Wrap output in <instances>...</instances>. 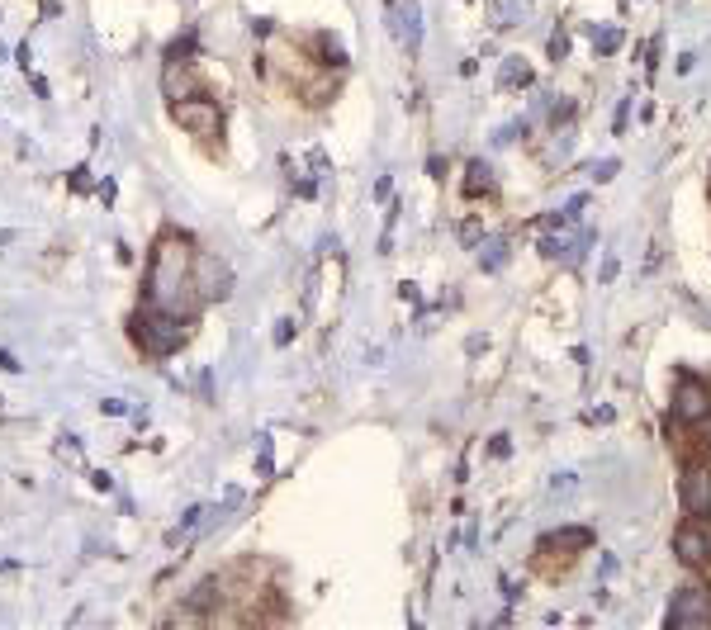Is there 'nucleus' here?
I'll use <instances>...</instances> for the list:
<instances>
[{
	"instance_id": "13",
	"label": "nucleus",
	"mask_w": 711,
	"mask_h": 630,
	"mask_svg": "<svg viewBox=\"0 0 711 630\" xmlns=\"http://www.w3.org/2000/svg\"><path fill=\"white\" fill-rule=\"evenodd\" d=\"M593 48H598L602 57H612L621 48V29H593Z\"/></svg>"
},
{
	"instance_id": "12",
	"label": "nucleus",
	"mask_w": 711,
	"mask_h": 630,
	"mask_svg": "<svg viewBox=\"0 0 711 630\" xmlns=\"http://www.w3.org/2000/svg\"><path fill=\"white\" fill-rule=\"evenodd\" d=\"M498 86H503V90H512V86H531L527 62H522V57H508V62H503V76H498Z\"/></svg>"
},
{
	"instance_id": "5",
	"label": "nucleus",
	"mask_w": 711,
	"mask_h": 630,
	"mask_svg": "<svg viewBox=\"0 0 711 630\" xmlns=\"http://www.w3.org/2000/svg\"><path fill=\"white\" fill-rule=\"evenodd\" d=\"M674 417H678V422H707V417H711V389L702 384V379H693V375L678 379Z\"/></svg>"
},
{
	"instance_id": "14",
	"label": "nucleus",
	"mask_w": 711,
	"mask_h": 630,
	"mask_svg": "<svg viewBox=\"0 0 711 630\" xmlns=\"http://www.w3.org/2000/svg\"><path fill=\"white\" fill-rule=\"evenodd\" d=\"M612 176H617V162H612V157L593 166V180H612Z\"/></svg>"
},
{
	"instance_id": "7",
	"label": "nucleus",
	"mask_w": 711,
	"mask_h": 630,
	"mask_svg": "<svg viewBox=\"0 0 711 630\" xmlns=\"http://www.w3.org/2000/svg\"><path fill=\"white\" fill-rule=\"evenodd\" d=\"M683 507H688L693 517H707V507H711V469L693 465L688 474H683Z\"/></svg>"
},
{
	"instance_id": "18",
	"label": "nucleus",
	"mask_w": 711,
	"mask_h": 630,
	"mask_svg": "<svg viewBox=\"0 0 711 630\" xmlns=\"http://www.w3.org/2000/svg\"><path fill=\"white\" fill-rule=\"evenodd\" d=\"M290 337H294V323H290V318H285V323H280V332H275V346H285V342H290Z\"/></svg>"
},
{
	"instance_id": "15",
	"label": "nucleus",
	"mask_w": 711,
	"mask_h": 630,
	"mask_svg": "<svg viewBox=\"0 0 711 630\" xmlns=\"http://www.w3.org/2000/svg\"><path fill=\"white\" fill-rule=\"evenodd\" d=\"M565 48H569V38H565V34H550V57H555V62L565 57Z\"/></svg>"
},
{
	"instance_id": "3",
	"label": "nucleus",
	"mask_w": 711,
	"mask_h": 630,
	"mask_svg": "<svg viewBox=\"0 0 711 630\" xmlns=\"http://www.w3.org/2000/svg\"><path fill=\"white\" fill-rule=\"evenodd\" d=\"M171 119L181 128H190L195 138H214L223 124V114L214 100H204V95H190V100H176V109H171Z\"/></svg>"
},
{
	"instance_id": "19",
	"label": "nucleus",
	"mask_w": 711,
	"mask_h": 630,
	"mask_svg": "<svg viewBox=\"0 0 711 630\" xmlns=\"http://www.w3.org/2000/svg\"><path fill=\"white\" fill-rule=\"evenodd\" d=\"M707 446H711V417H707Z\"/></svg>"
},
{
	"instance_id": "17",
	"label": "nucleus",
	"mask_w": 711,
	"mask_h": 630,
	"mask_svg": "<svg viewBox=\"0 0 711 630\" xmlns=\"http://www.w3.org/2000/svg\"><path fill=\"white\" fill-rule=\"evenodd\" d=\"M261 474H271V436H261Z\"/></svg>"
},
{
	"instance_id": "10",
	"label": "nucleus",
	"mask_w": 711,
	"mask_h": 630,
	"mask_svg": "<svg viewBox=\"0 0 711 630\" xmlns=\"http://www.w3.org/2000/svg\"><path fill=\"white\" fill-rule=\"evenodd\" d=\"M479 266L484 270L508 266V242H503V237H484V242H479Z\"/></svg>"
},
{
	"instance_id": "9",
	"label": "nucleus",
	"mask_w": 711,
	"mask_h": 630,
	"mask_svg": "<svg viewBox=\"0 0 711 630\" xmlns=\"http://www.w3.org/2000/svg\"><path fill=\"white\" fill-rule=\"evenodd\" d=\"M593 545V531L588 526H560L546 536V550H588Z\"/></svg>"
},
{
	"instance_id": "1",
	"label": "nucleus",
	"mask_w": 711,
	"mask_h": 630,
	"mask_svg": "<svg viewBox=\"0 0 711 630\" xmlns=\"http://www.w3.org/2000/svg\"><path fill=\"white\" fill-rule=\"evenodd\" d=\"M147 304L190 318L200 308V289H195V270H190V252L176 233H166L152 256H147Z\"/></svg>"
},
{
	"instance_id": "8",
	"label": "nucleus",
	"mask_w": 711,
	"mask_h": 630,
	"mask_svg": "<svg viewBox=\"0 0 711 630\" xmlns=\"http://www.w3.org/2000/svg\"><path fill=\"white\" fill-rule=\"evenodd\" d=\"M228 275H223V266L214 261V256H200V266H195V289H200V299H214V294H228Z\"/></svg>"
},
{
	"instance_id": "2",
	"label": "nucleus",
	"mask_w": 711,
	"mask_h": 630,
	"mask_svg": "<svg viewBox=\"0 0 711 630\" xmlns=\"http://www.w3.org/2000/svg\"><path fill=\"white\" fill-rule=\"evenodd\" d=\"M185 323H190V318H176V313H162V308L143 304V313L133 318V337H138V346L152 351V356H171V351L185 346Z\"/></svg>"
},
{
	"instance_id": "20",
	"label": "nucleus",
	"mask_w": 711,
	"mask_h": 630,
	"mask_svg": "<svg viewBox=\"0 0 711 630\" xmlns=\"http://www.w3.org/2000/svg\"><path fill=\"white\" fill-rule=\"evenodd\" d=\"M707 517H711V507H707Z\"/></svg>"
},
{
	"instance_id": "4",
	"label": "nucleus",
	"mask_w": 711,
	"mask_h": 630,
	"mask_svg": "<svg viewBox=\"0 0 711 630\" xmlns=\"http://www.w3.org/2000/svg\"><path fill=\"white\" fill-rule=\"evenodd\" d=\"M669 626L674 630H707L711 626V593L707 588H683L669 607Z\"/></svg>"
},
{
	"instance_id": "16",
	"label": "nucleus",
	"mask_w": 711,
	"mask_h": 630,
	"mask_svg": "<svg viewBox=\"0 0 711 630\" xmlns=\"http://www.w3.org/2000/svg\"><path fill=\"white\" fill-rule=\"evenodd\" d=\"M574 488V474H555V484H550V493H569Z\"/></svg>"
},
{
	"instance_id": "6",
	"label": "nucleus",
	"mask_w": 711,
	"mask_h": 630,
	"mask_svg": "<svg viewBox=\"0 0 711 630\" xmlns=\"http://www.w3.org/2000/svg\"><path fill=\"white\" fill-rule=\"evenodd\" d=\"M674 555L683 559V564H693V569H702V564H711V531H702V526H678L674 531Z\"/></svg>"
},
{
	"instance_id": "11",
	"label": "nucleus",
	"mask_w": 711,
	"mask_h": 630,
	"mask_svg": "<svg viewBox=\"0 0 711 630\" xmlns=\"http://www.w3.org/2000/svg\"><path fill=\"white\" fill-rule=\"evenodd\" d=\"M489 190H493L489 162H470V166H465V195H489Z\"/></svg>"
}]
</instances>
